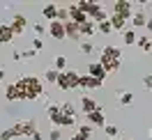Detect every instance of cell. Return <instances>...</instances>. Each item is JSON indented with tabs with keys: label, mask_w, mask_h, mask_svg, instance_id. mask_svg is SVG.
Here are the masks:
<instances>
[{
	"label": "cell",
	"mask_w": 152,
	"mask_h": 140,
	"mask_svg": "<svg viewBox=\"0 0 152 140\" xmlns=\"http://www.w3.org/2000/svg\"><path fill=\"white\" fill-rule=\"evenodd\" d=\"M53 69H58L60 74H62V71H67V57H65V55H58L56 62H53Z\"/></svg>",
	"instance_id": "cell-22"
},
{
	"label": "cell",
	"mask_w": 152,
	"mask_h": 140,
	"mask_svg": "<svg viewBox=\"0 0 152 140\" xmlns=\"http://www.w3.org/2000/svg\"><path fill=\"white\" fill-rule=\"evenodd\" d=\"M122 41L127 44V46L136 44V41H138V37H136V30H124V32H122Z\"/></svg>",
	"instance_id": "cell-21"
},
{
	"label": "cell",
	"mask_w": 152,
	"mask_h": 140,
	"mask_svg": "<svg viewBox=\"0 0 152 140\" xmlns=\"http://www.w3.org/2000/svg\"><path fill=\"white\" fill-rule=\"evenodd\" d=\"M78 108H81V112H83V115H90V112L99 110V103H97L92 96H81V103H78Z\"/></svg>",
	"instance_id": "cell-8"
},
{
	"label": "cell",
	"mask_w": 152,
	"mask_h": 140,
	"mask_svg": "<svg viewBox=\"0 0 152 140\" xmlns=\"http://www.w3.org/2000/svg\"><path fill=\"white\" fill-rule=\"evenodd\" d=\"M16 85H19V90H21V101H32V99L42 96V92H44L42 81L35 78V76H23V78L16 81Z\"/></svg>",
	"instance_id": "cell-1"
},
{
	"label": "cell",
	"mask_w": 152,
	"mask_h": 140,
	"mask_svg": "<svg viewBox=\"0 0 152 140\" xmlns=\"http://www.w3.org/2000/svg\"><path fill=\"white\" fill-rule=\"evenodd\" d=\"M88 74L92 76V78H97V81H102V83H104L106 76H108V71H106L99 62H90V65H88Z\"/></svg>",
	"instance_id": "cell-10"
},
{
	"label": "cell",
	"mask_w": 152,
	"mask_h": 140,
	"mask_svg": "<svg viewBox=\"0 0 152 140\" xmlns=\"http://www.w3.org/2000/svg\"><path fill=\"white\" fill-rule=\"evenodd\" d=\"M118 101H120V106H132L134 103V94L132 92H120Z\"/></svg>",
	"instance_id": "cell-23"
},
{
	"label": "cell",
	"mask_w": 152,
	"mask_h": 140,
	"mask_svg": "<svg viewBox=\"0 0 152 140\" xmlns=\"http://www.w3.org/2000/svg\"><path fill=\"white\" fill-rule=\"evenodd\" d=\"M102 85H104L102 81L92 78L90 74H81V90H99Z\"/></svg>",
	"instance_id": "cell-13"
},
{
	"label": "cell",
	"mask_w": 152,
	"mask_h": 140,
	"mask_svg": "<svg viewBox=\"0 0 152 140\" xmlns=\"http://www.w3.org/2000/svg\"><path fill=\"white\" fill-rule=\"evenodd\" d=\"M58 12H60V7H56V5H46V7L42 9V16L53 23V21H58Z\"/></svg>",
	"instance_id": "cell-17"
},
{
	"label": "cell",
	"mask_w": 152,
	"mask_h": 140,
	"mask_svg": "<svg viewBox=\"0 0 152 140\" xmlns=\"http://www.w3.org/2000/svg\"><path fill=\"white\" fill-rule=\"evenodd\" d=\"M92 51H95V44H92V41H81V53L90 55Z\"/></svg>",
	"instance_id": "cell-29"
},
{
	"label": "cell",
	"mask_w": 152,
	"mask_h": 140,
	"mask_svg": "<svg viewBox=\"0 0 152 140\" xmlns=\"http://www.w3.org/2000/svg\"><path fill=\"white\" fill-rule=\"evenodd\" d=\"M69 140H88V138L83 136V133H78V131H76V133H74V136H72Z\"/></svg>",
	"instance_id": "cell-36"
},
{
	"label": "cell",
	"mask_w": 152,
	"mask_h": 140,
	"mask_svg": "<svg viewBox=\"0 0 152 140\" xmlns=\"http://www.w3.org/2000/svg\"><path fill=\"white\" fill-rule=\"evenodd\" d=\"M111 25H113V30H118V32H122L124 30V25H127V19H122V16H118V14H113L111 16Z\"/></svg>",
	"instance_id": "cell-19"
},
{
	"label": "cell",
	"mask_w": 152,
	"mask_h": 140,
	"mask_svg": "<svg viewBox=\"0 0 152 140\" xmlns=\"http://www.w3.org/2000/svg\"><path fill=\"white\" fill-rule=\"evenodd\" d=\"M67 9H69V21H74L76 25H83V23H88V21H90L86 14H83V12L76 7V2H74V5H69Z\"/></svg>",
	"instance_id": "cell-9"
},
{
	"label": "cell",
	"mask_w": 152,
	"mask_h": 140,
	"mask_svg": "<svg viewBox=\"0 0 152 140\" xmlns=\"http://www.w3.org/2000/svg\"><path fill=\"white\" fill-rule=\"evenodd\" d=\"M2 78H5V69H0V81H2Z\"/></svg>",
	"instance_id": "cell-40"
},
{
	"label": "cell",
	"mask_w": 152,
	"mask_h": 140,
	"mask_svg": "<svg viewBox=\"0 0 152 140\" xmlns=\"http://www.w3.org/2000/svg\"><path fill=\"white\" fill-rule=\"evenodd\" d=\"M46 30H48V35H51L53 39H58V41L67 37V32H65V23H62V21H53V23H48V28H46Z\"/></svg>",
	"instance_id": "cell-7"
},
{
	"label": "cell",
	"mask_w": 152,
	"mask_h": 140,
	"mask_svg": "<svg viewBox=\"0 0 152 140\" xmlns=\"http://www.w3.org/2000/svg\"><path fill=\"white\" fill-rule=\"evenodd\" d=\"M44 78H46L48 83H58V78H60V71H58V69H48L46 74H44Z\"/></svg>",
	"instance_id": "cell-26"
},
{
	"label": "cell",
	"mask_w": 152,
	"mask_h": 140,
	"mask_svg": "<svg viewBox=\"0 0 152 140\" xmlns=\"http://www.w3.org/2000/svg\"><path fill=\"white\" fill-rule=\"evenodd\" d=\"M37 55V51H32V48H30V51H26V53H23V57H35Z\"/></svg>",
	"instance_id": "cell-37"
},
{
	"label": "cell",
	"mask_w": 152,
	"mask_h": 140,
	"mask_svg": "<svg viewBox=\"0 0 152 140\" xmlns=\"http://www.w3.org/2000/svg\"><path fill=\"white\" fill-rule=\"evenodd\" d=\"M5 96H7V101H21V90H19V85H16V83L7 85Z\"/></svg>",
	"instance_id": "cell-16"
},
{
	"label": "cell",
	"mask_w": 152,
	"mask_h": 140,
	"mask_svg": "<svg viewBox=\"0 0 152 140\" xmlns=\"http://www.w3.org/2000/svg\"><path fill=\"white\" fill-rule=\"evenodd\" d=\"M60 108H62V112H65V115H69V117H76V106H74L72 101H65Z\"/></svg>",
	"instance_id": "cell-25"
},
{
	"label": "cell",
	"mask_w": 152,
	"mask_h": 140,
	"mask_svg": "<svg viewBox=\"0 0 152 140\" xmlns=\"http://www.w3.org/2000/svg\"><path fill=\"white\" fill-rule=\"evenodd\" d=\"M62 138V131L60 129H51V133H48V140H60Z\"/></svg>",
	"instance_id": "cell-32"
},
{
	"label": "cell",
	"mask_w": 152,
	"mask_h": 140,
	"mask_svg": "<svg viewBox=\"0 0 152 140\" xmlns=\"http://www.w3.org/2000/svg\"><path fill=\"white\" fill-rule=\"evenodd\" d=\"M92 129H95V126H90V124H81V126H78V133H83L86 138H90V133H92Z\"/></svg>",
	"instance_id": "cell-30"
},
{
	"label": "cell",
	"mask_w": 152,
	"mask_h": 140,
	"mask_svg": "<svg viewBox=\"0 0 152 140\" xmlns=\"http://www.w3.org/2000/svg\"><path fill=\"white\" fill-rule=\"evenodd\" d=\"M145 28H148V30L152 32V19H148V23H145Z\"/></svg>",
	"instance_id": "cell-38"
},
{
	"label": "cell",
	"mask_w": 152,
	"mask_h": 140,
	"mask_svg": "<svg viewBox=\"0 0 152 140\" xmlns=\"http://www.w3.org/2000/svg\"><path fill=\"white\" fill-rule=\"evenodd\" d=\"M12 138H16L12 129H5V131H0V140H12Z\"/></svg>",
	"instance_id": "cell-31"
},
{
	"label": "cell",
	"mask_w": 152,
	"mask_h": 140,
	"mask_svg": "<svg viewBox=\"0 0 152 140\" xmlns=\"http://www.w3.org/2000/svg\"><path fill=\"white\" fill-rule=\"evenodd\" d=\"M111 140H120V138H111Z\"/></svg>",
	"instance_id": "cell-41"
},
{
	"label": "cell",
	"mask_w": 152,
	"mask_h": 140,
	"mask_svg": "<svg viewBox=\"0 0 152 140\" xmlns=\"http://www.w3.org/2000/svg\"><path fill=\"white\" fill-rule=\"evenodd\" d=\"M86 117H88V124H90V126H99V129L106 126V117H104V110H102V108L95 110V112H90V115H86Z\"/></svg>",
	"instance_id": "cell-12"
},
{
	"label": "cell",
	"mask_w": 152,
	"mask_h": 140,
	"mask_svg": "<svg viewBox=\"0 0 152 140\" xmlns=\"http://www.w3.org/2000/svg\"><path fill=\"white\" fill-rule=\"evenodd\" d=\"M150 92H152V90H150Z\"/></svg>",
	"instance_id": "cell-43"
},
{
	"label": "cell",
	"mask_w": 152,
	"mask_h": 140,
	"mask_svg": "<svg viewBox=\"0 0 152 140\" xmlns=\"http://www.w3.org/2000/svg\"><path fill=\"white\" fill-rule=\"evenodd\" d=\"M32 140H42V136H39V131H37V133H32Z\"/></svg>",
	"instance_id": "cell-39"
},
{
	"label": "cell",
	"mask_w": 152,
	"mask_h": 140,
	"mask_svg": "<svg viewBox=\"0 0 152 140\" xmlns=\"http://www.w3.org/2000/svg\"><path fill=\"white\" fill-rule=\"evenodd\" d=\"M48 120L53 124V129H62V124H65V112H62V108H60L58 103H51V106H48Z\"/></svg>",
	"instance_id": "cell-4"
},
{
	"label": "cell",
	"mask_w": 152,
	"mask_h": 140,
	"mask_svg": "<svg viewBox=\"0 0 152 140\" xmlns=\"http://www.w3.org/2000/svg\"><path fill=\"white\" fill-rule=\"evenodd\" d=\"M12 131H14V136H30V138H32V133H37V129H35V122H32V120L16 122V124L12 126Z\"/></svg>",
	"instance_id": "cell-6"
},
{
	"label": "cell",
	"mask_w": 152,
	"mask_h": 140,
	"mask_svg": "<svg viewBox=\"0 0 152 140\" xmlns=\"http://www.w3.org/2000/svg\"><path fill=\"white\" fill-rule=\"evenodd\" d=\"M113 14L122 16V19H132L134 16V5L129 0H118V2H113Z\"/></svg>",
	"instance_id": "cell-5"
},
{
	"label": "cell",
	"mask_w": 152,
	"mask_h": 140,
	"mask_svg": "<svg viewBox=\"0 0 152 140\" xmlns=\"http://www.w3.org/2000/svg\"><path fill=\"white\" fill-rule=\"evenodd\" d=\"M99 65L104 67L108 74H115L120 71V65H122V51L118 46H104L102 53H99Z\"/></svg>",
	"instance_id": "cell-2"
},
{
	"label": "cell",
	"mask_w": 152,
	"mask_h": 140,
	"mask_svg": "<svg viewBox=\"0 0 152 140\" xmlns=\"http://www.w3.org/2000/svg\"><path fill=\"white\" fill-rule=\"evenodd\" d=\"M14 37H16V35L12 32L10 23H0V44H10Z\"/></svg>",
	"instance_id": "cell-14"
},
{
	"label": "cell",
	"mask_w": 152,
	"mask_h": 140,
	"mask_svg": "<svg viewBox=\"0 0 152 140\" xmlns=\"http://www.w3.org/2000/svg\"><path fill=\"white\" fill-rule=\"evenodd\" d=\"M143 85H145L148 90H152V76H145V78H143Z\"/></svg>",
	"instance_id": "cell-35"
},
{
	"label": "cell",
	"mask_w": 152,
	"mask_h": 140,
	"mask_svg": "<svg viewBox=\"0 0 152 140\" xmlns=\"http://www.w3.org/2000/svg\"><path fill=\"white\" fill-rule=\"evenodd\" d=\"M32 30H35V35H37V37H42V35H44V25H42V23H35V25H32Z\"/></svg>",
	"instance_id": "cell-34"
},
{
	"label": "cell",
	"mask_w": 152,
	"mask_h": 140,
	"mask_svg": "<svg viewBox=\"0 0 152 140\" xmlns=\"http://www.w3.org/2000/svg\"><path fill=\"white\" fill-rule=\"evenodd\" d=\"M10 28H12V32H14V35H23V32H26V28H28V21H26V16L16 14V16L12 19Z\"/></svg>",
	"instance_id": "cell-11"
},
{
	"label": "cell",
	"mask_w": 152,
	"mask_h": 140,
	"mask_svg": "<svg viewBox=\"0 0 152 140\" xmlns=\"http://www.w3.org/2000/svg\"><path fill=\"white\" fill-rule=\"evenodd\" d=\"M65 32L69 39H81V25H76L74 21H67L65 23Z\"/></svg>",
	"instance_id": "cell-15"
},
{
	"label": "cell",
	"mask_w": 152,
	"mask_h": 140,
	"mask_svg": "<svg viewBox=\"0 0 152 140\" xmlns=\"http://www.w3.org/2000/svg\"><path fill=\"white\" fill-rule=\"evenodd\" d=\"M136 44H138V46H141V51H145V53H148V51H152V41L148 37H138V41H136Z\"/></svg>",
	"instance_id": "cell-27"
},
{
	"label": "cell",
	"mask_w": 152,
	"mask_h": 140,
	"mask_svg": "<svg viewBox=\"0 0 152 140\" xmlns=\"http://www.w3.org/2000/svg\"><path fill=\"white\" fill-rule=\"evenodd\" d=\"M97 30H99L102 35H111V32H113V25H111V21H104V23L97 25Z\"/></svg>",
	"instance_id": "cell-28"
},
{
	"label": "cell",
	"mask_w": 152,
	"mask_h": 140,
	"mask_svg": "<svg viewBox=\"0 0 152 140\" xmlns=\"http://www.w3.org/2000/svg\"><path fill=\"white\" fill-rule=\"evenodd\" d=\"M132 23H134V28H145V23H148V16H145L143 12H134Z\"/></svg>",
	"instance_id": "cell-20"
},
{
	"label": "cell",
	"mask_w": 152,
	"mask_h": 140,
	"mask_svg": "<svg viewBox=\"0 0 152 140\" xmlns=\"http://www.w3.org/2000/svg\"><path fill=\"white\" fill-rule=\"evenodd\" d=\"M0 90H2V87H0Z\"/></svg>",
	"instance_id": "cell-42"
},
{
	"label": "cell",
	"mask_w": 152,
	"mask_h": 140,
	"mask_svg": "<svg viewBox=\"0 0 152 140\" xmlns=\"http://www.w3.org/2000/svg\"><path fill=\"white\" fill-rule=\"evenodd\" d=\"M56 85L60 87V90H76V87H81V74H76V71H72V69H67V71L60 74V78H58Z\"/></svg>",
	"instance_id": "cell-3"
},
{
	"label": "cell",
	"mask_w": 152,
	"mask_h": 140,
	"mask_svg": "<svg viewBox=\"0 0 152 140\" xmlns=\"http://www.w3.org/2000/svg\"><path fill=\"white\" fill-rule=\"evenodd\" d=\"M104 133L108 136V140H111V138H120V131H118L115 124H106V126H104Z\"/></svg>",
	"instance_id": "cell-24"
},
{
	"label": "cell",
	"mask_w": 152,
	"mask_h": 140,
	"mask_svg": "<svg viewBox=\"0 0 152 140\" xmlns=\"http://www.w3.org/2000/svg\"><path fill=\"white\" fill-rule=\"evenodd\" d=\"M42 48H44V41H42L39 37H35L32 39V51H42Z\"/></svg>",
	"instance_id": "cell-33"
},
{
	"label": "cell",
	"mask_w": 152,
	"mask_h": 140,
	"mask_svg": "<svg viewBox=\"0 0 152 140\" xmlns=\"http://www.w3.org/2000/svg\"><path fill=\"white\" fill-rule=\"evenodd\" d=\"M97 32H99V30H97L95 21H88V23L81 25V37H92V35H97Z\"/></svg>",
	"instance_id": "cell-18"
}]
</instances>
